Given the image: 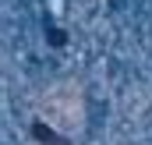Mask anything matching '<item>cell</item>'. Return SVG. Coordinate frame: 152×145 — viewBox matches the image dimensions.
I'll use <instances>...</instances> for the list:
<instances>
[{
    "instance_id": "cell-1",
    "label": "cell",
    "mask_w": 152,
    "mask_h": 145,
    "mask_svg": "<svg viewBox=\"0 0 152 145\" xmlns=\"http://www.w3.org/2000/svg\"><path fill=\"white\" fill-rule=\"evenodd\" d=\"M39 117H42L50 127L64 131V135H78L81 124H85L81 89H78L75 81H60V85H53V89L39 99Z\"/></svg>"
}]
</instances>
